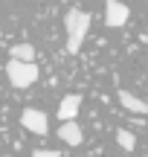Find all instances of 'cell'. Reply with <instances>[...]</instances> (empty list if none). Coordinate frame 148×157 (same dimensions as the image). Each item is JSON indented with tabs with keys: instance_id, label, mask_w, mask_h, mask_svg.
<instances>
[{
	"instance_id": "cell-6",
	"label": "cell",
	"mask_w": 148,
	"mask_h": 157,
	"mask_svg": "<svg viewBox=\"0 0 148 157\" xmlns=\"http://www.w3.org/2000/svg\"><path fill=\"white\" fill-rule=\"evenodd\" d=\"M58 140H64L67 146H81V143H84V134H81L79 122H61V128H58Z\"/></svg>"
},
{
	"instance_id": "cell-2",
	"label": "cell",
	"mask_w": 148,
	"mask_h": 157,
	"mask_svg": "<svg viewBox=\"0 0 148 157\" xmlns=\"http://www.w3.org/2000/svg\"><path fill=\"white\" fill-rule=\"evenodd\" d=\"M6 76H9V84H12V87H29V84L38 82V67H35V64L9 61V67H6Z\"/></svg>"
},
{
	"instance_id": "cell-5",
	"label": "cell",
	"mask_w": 148,
	"mask_h": 157,
	"mask_svg": "<svg viewBox=\"0 0 148 157\" xmlns=\"http://www.w3.org/2000/svg\"><path fill=\"white\" fill-rule=\"evenodd\" d=\"M79 108H81V96L79 93H70V96H64L61 105H58V117H61L64 122H76Z\"/></svg>"
},
{
	"instance_id": "cell-3",
	"label": "cell",
	"mask_w": 148,
	"mask_h": 157,
	"mask_svg": "<svg viewBox=\"0 0 148 157\" xmlns=\"http://www.w3.org/2000/svg\"><path fill=\"white\" fill-rule=\"evenodd\" d=\"M20 125L26 131H32V134H46V131H50V119H46V113L38 111V108H23Z\"/></svg>"
},
{
	"instance_id": "cell-10",
	"label": "cell",
	"mask_w": 148,
	"mask_h": 157,
	"mask_svg": "<svg viewBox=\"0 0 148 157\" xmlns=\"http://www.w3.org/2000/svg\"><path fill=\"white\" fill-rule=\"evenodd\" d=\"M32 157H61L58 151H52V148H35Z\"/></svg>"
},
{
	"instance_id": "cell-1",
	"label": "cell",
	"mask_w": 148,
	"mask_h": 157,
	"mask_svg": "<svg viewBox=\"0 0 148 157\" xmlns=\"http://www.w3.org/2000/svg\"><path fill=\"white\" fill-rule=\"evenodd\" d=\"M90 12L84 9H70L67 15H64V29H67V52L70 56H76V52L81 50V44H84L87 32H90Z\"/></svg>"
},
{
	"instance_id": "cell-8",
	"label": "cell",
	"mask_w": 148,
	"mask_h": 157,
	"mask_svg": "<svg viewBox=\"0 0 148 157\" xmlns=\"http://www.w3.org/2000/svg\"><path fill=\"white\" fill-rule=\"evenodd\" d=\"M9 61L35 64V47L32 44H15V47H12V58H9Z\"/></svg>"
},
{
	"instance_id": "cell-4",
	"label": "cell",
	"mask_w": 148,
	"mask_h": 157,
	"mask_svg": "<svg viewBox=\"0 0 148 157\" xmlns=\"http://www.w3.org/2000/svg\"><path fill=\"white\" fill-rule=\"evenodd\" d=\"M128 17H131V9H128L125 3H119V0H108V3H105V23H108L110 29L125 26Z\"/></svg>"
},
{
	"instance_id": "cell-9",
	"label": "cell",
	"mask_w": 148,
	"mask_h": 157,
	"mask_svg": "<svg viewBox=\"0 0 148 157\" xmlns=\"http://www.w3.org/2000/svg\"><path fill=\"white\" fill-rule=\"evenodd\" d=\"M116 143H119L125 151H134V148H137V137H134L131 131H125V128H119V131H116Z\"/></svg>"
},
{
	"instance_id": "cell-7",
	"label": "cell",
	"mask_w": 148,
	"mask_h": 157,
	"mask_svg": "<svg viewBox=\"0 0 148 157\" xmlns=\"http://www.w3.org/2000/svg\"><path fill=\"white\" fill-rule=\"evenodd\" d=\"M119 105L125 108V111H134V113H145L148 111V105L139 96H134V93H128V90H119Z\"/></svg>"
}]
</instances>
